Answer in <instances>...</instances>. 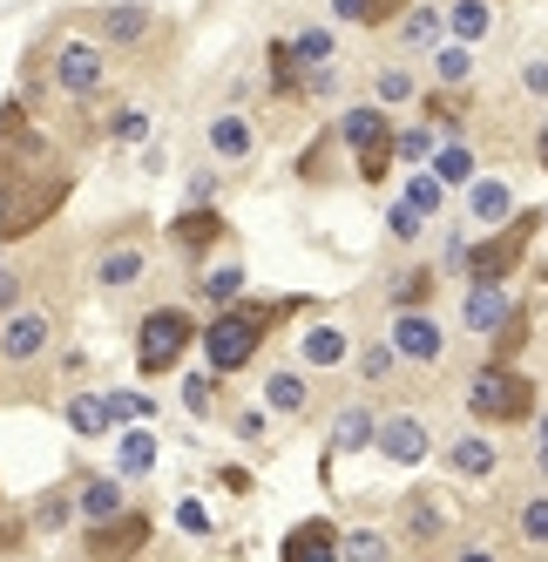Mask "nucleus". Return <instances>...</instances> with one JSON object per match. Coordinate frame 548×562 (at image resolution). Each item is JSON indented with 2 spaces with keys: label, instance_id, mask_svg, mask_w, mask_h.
Here are the masks:
<instances>
[{
  "label": "nucleus",
  "instance_id": "obj_1",
  "mask_svg": "<svg viewBox=\"0 0 548 562\" xmlns=\"http://www.w3.org/2000/svg\"><path fill=\"white\" fill-rule=\"evenodd\" d=\"M467 414H475L481 427H515V420L535 414V380H522L515 367L488 359V367L467 380Z\"/></svg>",
  "mask_w": 548,
  "mask_h": 562
},
{
  "label": "nucleus",
  "instance_id": "obj_2",
  "mask_svg": "<svg viewBox=\"0 0 548 562\" xmlns=\"http://www.w3.org/2000/svg\"><path fill=\"white\" fill-rule=\"evenodd\" d=\"M271 326V312H251V305H224V318L204 333V359H210V373H238L251 367V352Z\"/></svg>",
  "mask_w": 548,
  "mask_h": 562
},
{
  "label": "nucleus",
  "instance_id": "obj_3",
  "mask_svg": "<svg viewBox=\"0 0 548 562\" xmlns=\"http://www.w3.org/2000/svg\"><path fill=\"white\" fill-rule=\"evenodd\" d=\"M190 339H197V326H190V312H176V305L149 312L142 326H136V367H142V373H170L176 359L190 352Z\"/></svg>",
  "mask_w": 548,
  "mask_h": 562
},
{
  "label": "nucleus",
  "instance_id": "obj_4",
  "mask_svg": "<svg viewBox=\"0 0 548 562\" xmlns=\"http://www.w3.org/2000/svg\"><path fill=\"white\" fill-rule=\"evenodd\" d=\"M55 346V318L42 305H14V312H0V359L8 367H34Z\"/></svg>",
  "mask_w": 548,
  "mask_h": 562
},
{
  "label": "nucleus",
  "instance_id": "obj_5",
  "mask_svg": "<svg viewBox=\"0 0 548 562\" xmlns=\"http://www.w3.org/2000/svg\"><path fill=\"white\" fill-rule=\"evenodd\" d=\"M102 82H109V55H102V42L68 34V42L55 48V89H61V95H95Z\"/></svg>",
  "mask_w": 548,
  "mask_h": 562
},
{
  "label": "nucleus",
  "instance_id": "obj_6",
  "mask_svg": "<svg viewBox=\"0 0 548 562\" xmlns=\"http://www.w3.org/2000/svg\"><path fill=\"white\" fill-rule=\"evenodd\" d=\"M541 217H515L501 237H488L481 251H467V278H481V285H507V271H515V258L528 251V231H535Z\"/></svg>",
  "mask_w": 548,
  "mask_h": 562
},
{
  "label": "nucleus",
  "instance_id": "obj_7",
  "mask_svg": "<svg viewBox=\"0 0 548 562\" xmlns=\"http://www.w3.org/2000/svg\"><path fill=\"white\" fill-rule=\"evenodd\" d=\"M386 339H393L400 359H413V367H441L447 359V333H441V318H426L420 305H407L393 326H386Z\"/></svg>",
  "mask_w": 548,
  "mask_h": 562
},
{
  "label": "nucleus",
  "instance_id": "obj_8",
  "mask_svg": "<svg viewBox=\"0 0 548 562\" xmlns=\"http://www.w3.org/2000/svg\"><path fill=\"white\" fill-rule=\"evenodd\" d=\"M373 448L393 461V468H420L426 454H434V434H426L420 414H386V420L373 427Z\"/></svg>",
  "mask_w": 548,
  "mask_h": 562
},
{
  "label": "nucleus",
  "instance_id": "obj_9",
  "mask_svg": "<svg viewBox=\"0 0 548 562\" xmlns=\"http://www.w3.org/2000/svg\"><path fill=\"white\" fill-rule=\"evenodd\" d=\"M507 318H515V299H507V285H481V278H467V299H460V326L494 339Z\"/></svg>",
  "mask_w": 548,
  "mask_h": 562
},
{
  "label": "nucleus",
  "instance_id": "obj_10",
  "mask_svg": "<svg viewBox=\"0 0 548 562\" xmlns=\"http://www.w3.org/2000/svg\"><path fill=\"white\" fill-rule=\"evenodd\" d=\"M454 529V508H447V495H434V488H420V495H407V542H420V549H434L441 536Z\"/></svg>",
  "mask_w": 548,
  "mask_h": 562
},
{
  "label": "nucleus",
  "instance_id": "obj_11",
  "mask_svg": "<svg viewBox=\"0 0 548 562\" xmlns=\"http://www.w3.org/2000/svg\"><path fill=\"white\" fill-rule=\"evenodd\" d=\"M447 468H454L460 481H488V474L501 468V448H494L488 434H454V440H447Z\"/></svg>",
  "mask_w": 548,
  "mask_h": 562
},
{
  "label": "nucleus",
  "instance_id": "obj_12",
  "mask_svg": "<svg viewBox=\"0 0 548 562\" xmlns=\"http://www.w3.org/2000/svg\"><path fill=\"white\" fill-rule=\"evenodd\" d=\"M123 508H129L123 502V474H89L82 488H75V515H89L95 529H102V521H115Z\"/></svg>",
  "mask_w": 548,
  "mask_h": 562
},
{
  "label": "nucleus",
  "instance_id": "obj_13",
  "mask_svg": "<svg viewBox=\"0 0 548 562\" xmlns=\"http://www.w3.org/2000/svg\"><path fill=\"white\" fill-rule=\"evenodd\" d=\"M142 271H149L142 245H109V251L95 258V285H102V292H129Z\"/></svg>",
  "mask_w": 548,
  "mask_h": 562
},
{
  "label": "nucleus",
  "instance_id": "obj_14",
  "mask_svg": "<svg viewBox=\"0 0 548 562\" xmlns=\"http://www.w3.org/2000/svg\"><path fill=\"white\" fill-rule=\"evenodd\" d=\"M467 217L475 224H507L515 217V190H507L501 177H475L467 183Z\"/></svg>",
  "mask_w": 548,
  "mask_h": 562
},
{
  "label": "nucleus",
  "instance_id": "obj_15",
  "mask_svg": "<svg viewBox=\"0 0 548 562\" xmlns=\"http://www.w3.org/2000/svg\"><path fill=\"white\" fill-rule=\"evenodd\" d=\"M251 149H258V136H251L244 115H217L210 123V156L217 164H251Z\"/></svg>",
  "mask_w": 548,
  "mask_h": 562
},
{
  "label": "nucleus",
  "instance_id": "obj_16",
  "mask_svg": "<svg viewBox=\"0 0 548 562\" xmlns=\"http://www.w3.org/2000/svg\"><path fill=\"white\" fill-rule=\"evenodd\" d=\"M264 407H271V414H285V420H298V414L311 407V386H305V373L278 367V373L264 380Z\"/></svg>",
  "mask_w": 548,
  "mask_h": 562
},
{
  "label": "nucleus",
  "instance_id": "obj_17",
  "mask_svg": "<svg viewBox=\"0 0 548 562\" xmlns=\"http://www.w3.org/2000/svg\"><path fill=\"white\" fill-rule=\"evenodd\" d=\"M68 427L82 434V440L109 434V427H115V400H109V393H68Z\"/></svg>",
  "mask_w": 548,
  "mask_h": 562
},
{
  "label": "nucleus",
  "instance_id": "obj_18",
  "mask_svg": "<svg viewBox=\"0 0 548 562\" xmlns=\"http://www.w3.org/2000/svg\"><path fill=\"white\" fill-rule=\"evenodd\" d=\"M95 34H102V42H115V48H129V42H142V34H149V8H136V0H129V8H102L95 14Z\"/></svg>",
  "mask_w": 548,
  "mask_h": 562
},
{
  "label": "nucleus",
  "instance_id": "obj_19",
  "mask_svg": "<svg viewBox=\"0 0 548 562\" xmlns=\"http://www.w3.org/2000/svg\"><path fill=\"white\" fill-rule=\"evenodd\" d=\"M373 427H379V420H373L366 407H345V414L332 420V434H326V448H332V454H359V448H373Z\"/></svg>",
  "mask_w": 548,
  "mask_h": 562
},
{
  "label": "nucleus",
  "instance_id": "obj_20",
  "mask_svg": "<svg viewBox=\"0 0 548 562\" xmlns=\"http://www.w3.org/2000/svg\"><path fill=\"white\" fill-rule=\"evenodd\" d=\"M298 352H305V367H345V359H352V339H345L339 326H311V333L298 339Z\"/></svg>",
  "mask_w": 548,
  "mask_h": 562
},
{
  "label": "nucleus",
  "instance_id": "obj_21",
  "mask_svg": "<svg viewBox=\"0 0 548 562\" xmlns=\"http://www.w3.org/2000/svg\"><path fill=\"white\" fill-rule=\"evenodd\" d=\"M170 231H176V245H183V251H204V245H217V237H224V217H217L210 204H197V211H183Z\"/></svg>",
  "mask_w": 548,
  "mask_h": 562
},
{
  "label": "nucleus",
  "instance_id": "obj_22",
  "mask_svg": "<svg viewBox=\"0 0 548 562\" xmlns=\"http://www.w3.org/2000/svg\"><path fill=\"white\" fill-rule=\"evenodd\" d=\"M305 555H339L332 521H298V529L285 536V562H305Z\"/></svg>",
  "mask_w": 548,
  "mask_h": 562
},
{
  "label": "nucleus",
  "instance_id": "obj_23",
  "mask_svg": "<svg viewBox=\"0 0 548 562\" xmlns=\"http://www.w3.org/2000/svg\"><path fill=\"white\" fill-rule=\"evenodd\" d=\"M441 34H447V14H441V8H407L400 48H441Z\"/></svg>",
  "mask_w": 548,
  "mask_h": 562
},
{
  "label": "nucleus",
  "instance_id": "obj_24",
  "mask_svg": "<svg viewBox=\"0 0 548 562\" xmlns=\"http://www.w3.org/2000/svg\"><path fill=\"white\" fill-rule=\"evenodd\" d=\"M488 27H494L488 0H454V8H447V34H454V42H481Z\"/></svg>",
  "mask_w": 548,
  "mask_h": 562
},
{
  "label": "nucleus",
  "instance_id": "obj_25",
  "mask_svg": "<svg viewBox=\"0 0 548 562\" xmlns=\"http://www.w3.org/2000/svg\"><path fill=\"white\" fill-rule=\"evenodd\" d=\"M339 136H345L352 149L386 143V109H379V102H373V109H345V115H339Z\"/></svg>",
  "mask_w": 548,
  "mask_h": 562
},
{
  "label": "nucleus",
  "instance_id": "obj_26",
  "mask_svg": "<svg viewBox=\"0 0 548 562\" xmlns=\"http://www.w3.org/2000/svg\"><path fill=\"white\" fill-rule=\"evenodd\" d=\"M115 468H123V474H149L156 468V440L142 427H129L123 440H115Z\"/></svg>",
  "mask_w": 548,
  "mask_h": 562
},
{
  "label": "nucleus",
  "instance_id": "obj_27",
  "mask_svg": "<svg viewBox=\"0 0 548 562\" xmlns=\"http://www.w3.org/2000/svg\"><path fill=\"white\" fill-rule=\"evenodd\" d=\"M515 529H522V542H528V549H548V488H541V495H528V502L515 508Z\"/></svg>",
  "mask_w": 548,
  "mask_h": 562
},
{
  "label": "nucleus",
  "instance_id": "obj_28",
  "mask_svg": "<svg viewBox=\"0 0 548 562\" xmlns=\"http://www.w3.org/2000/svg\"><path fill=\"white\" fill-rule=\"evenodd\" d=\"M298 89H305V75H298L292 42H271V95H298Z\"/></svg>",
  "mask_w": 548,
  "mask_h": 562
},
{
  "label": "nucleus",
  "instance_id": "obj_29",
  "mask_svg": "<svg viewBox=\"0 0 548 562\" xmlns=\"http://www.w3.org/2000/svg\"><path fill=\"white\" fill-rule=\"evenodd\" d=\"M210 305H238V292H244V265H217V271H204V285H197Z\"/></svg>",
  "mask_w": 548,
  "mask_h": 562
},
{
  "label": "nucleus",
  "instance_id": "obj_30",
  "mask_svg": "<svg viewBox=\"0 0 548 562\" xmlns=\"http://www.w3.org/2000/svg\"><path fill=\"white\" fill-rule=\"evenodd\" d=\"M413 89H420V82H413L407 68H379V75H373V102H379V109H393V102H413Z\"/></svg>",
  "mask_w": 548,
  "mask_h": 562
},
{
  "label": "nucleus",
  "instance_id": "obj_31",
  "mask_svg": "<svg viewBox=\"0 0 548 562\" xmlns=\"http://www.w3.org/2000/svg\"><path fill=\"white\" fill-rule=\"evenodd\" d=\"M434 177L441 183H475V156H467L460 143H441L434 149Z\"/></svg>",
  "mask_w": 548,
  "mask_h": 562
},
{
  "label": "nucleus",
  "instance_id": "obj_32",
  "mask_svg": "<svg viewBox=\"0 0 548 562\" xmlns=\"http://www.w3.org/2000/svg\"><path fill=\"white\" fill-rule=\"evenodd\" d=\"M407 204H413L420 217H434V211L447 204V183H441L434 170H426V177H407Z\"/></svg>",
  "mask_w": 548,
  "mask_h": 562
},
{
  "label": "nucleus",
  "instance_id": "obj_33",
  "mask_svg": "<svg viewBox=\"0 0 548 562\" xmlns=\"http://www.w3.org/2000/svg\"><path fill=\"white\" fill-rule=\"evenodd\" d=\"M339 555H352V562H379V555H393V542H386L379 529H352V536H339Z\"/></svg>",
  "mask_w": 548,
  "mask_h": 562
},
{
  "label": "nucleus",
  "instance_id": "obj_34",
  "mask_svg": "<svg viewBox=\"0 0 548 562\" xmlns=\"http://www.w3.org/2000/svg\"><path fill=\"white\" fill-rule=\"evenodd\" d=\"M393 367H400V352H393V339H379V346H366V352H359V380H366V386H379V380H393Z\"/></svg>",
  "mask_w": 548,
  "mask_h": 562
},
{
  "label": "nucleus",
  "instance_id": "obj_35",
  "mask_svg": "<svg viewBox=\"0 0 548 562\" xmlns=\"http://www.w3.org/2000/svg\"><path fill=\"white\" fill-rule=\"evenodd\" d=\"M434 75L447 89H460L467 75H475V61H467V42H447V48H434Z\"/></svg>",
  "mask_w": 548,
  "mask_h": 562
},
{
  "label": "nucleus",
  "instance_id": "obj_36",
  "mask_svg": "<svg viewBox=\"0 0 548 562\" xmlns=\"http://www.w3.org/2000/svg\"><path fill=\"white\" fill-rule=\"evenodd\" d=\"M292 55H298V68H326L332 61V34L326 27H305L298 42H292Z\"/></svg>",
  "mask_w": 548,
  "mask_h": 562
},
{
  "label": "nucleus",
  "instance_id": "obj_37",
  "mask_svg": "<svg viewBox=\"0 0 548 562\" xmlns=\"http://www.w3.org/2000/svg\"><path fill=\"white\" fill-rule=\"evenodd\" d=\"M386 164H393V136L359 149V177H366V183H379V177H386Z\"/></svg>",
  "mask_w": 548,
  "mask_h": 562
},
{
  "label": "nucleus",
  "instance_id": "obj_38",
  "mask_svg": "<svg viewBox=\"0 0 548 562\" xmlns=\"http://www.w3.org/2000/svg\"><path fill=\"white\" fill-rule=\"evenodd\" d=\"M426 292H434V271H407V278H400V285H393V299H400V312H407V305H420Z\"/></svg>",
  "mask_w": 548,
  "mask_h": 562
},
{
  "label": "nucleus",
  "instance_id": "obj_39",
  "mask_svg": "<svg viewBox=\"0 0 548 562\" xmlns=\"http://www.w3.org/2000/svg\"><path fill=\"white\" fill-rule=\"evenodd\" d=\"M393 156H407V164L434 156V130H407V136H393Z\"/></svg>",
  "mask_w": 548,
  "mask_h": 562
},
{
  "label": "nucleus",
  "instance_id": "obj_40",
  "mask_svg": "<svg viewBox=\"0 0 548 562\" xmlns=\"http://www.w3.org/2000/svg\"><path fill=\"white\" fill-rule=\"evenodd\" d=\"M386 231H393L400 245H413V237H420V211L413 204H393V211H386Z\"/></svg>",
  "mask_w": 548,
  "mask_h": 562
},
{
  "label": "nucleus",
  "instance_id": "obj_41",
  "mask_svg": "<svg viewBox=\"0 0 548 562\" xmlns=\"http://www.w3.org/2000/svg\"><path fill=\"white\" fill-rule=\"evenodd\" d=\"M149 136V115L142 109H123V115H115V143H142Z\"/></svg>",
  "mask_w": 548,
  "mask_h": 562
},
{
  "label": "nucleus",
  "instance_id": "obj_42",
  "mask_svg": "<svg viewBox=\"0 0 548 562\" xmlns=\"http://www.w3.org/2000/svg\"><path fill=\"white\" fill-rule=\"evenodd\" d=\"M68 515H75V495H48L34 521H42V529H55V521H61V529H68Z\"/></svg>",
  "mask_w": 548,
  "mask_h": 562
},
{
  "label": "nucleus",
  "instance_id": "obj_43",
  "mask_svg": "<svg viewBox=\"0 0 548 562\" xmlns=\"http://www.w3.org/2000/svg\"><path fill=\"white\" fill-rule=\"evenodd\" d=\"M210 380H217V373H197V380L183 386V407H190V414H210Z\"/></svg>",
  "mask_w": 548,
  "mask_h": 562
},
{
  "label": "nucleus",
  "instance_id": "obj_44",
  "mask_svg": "<svg viewBox=\"0 0 548 562\" xmlns=\"http://www.w3.org/2000/svg\"><path fill=\"white\" fill-rule=\"evenodd\" d=\"M115 400V420H149V393H109Z\"/></svg>",
  "mask_w": 548,
  "mask_h": 562
},
{
  "label": "nucleus",
  "instance_id": "obj_45",
  "mask_svg": "<svg viewBox=\"0 0 548 562\" xmlns=\"http://www.w3.org/2000/svg\"><path fill=\"white\" fill-rule=\"evenodd\" d=\"M339 21H379V0H332Z\"/></svg>",
  "mask_w": 548,
  "mask_h": 562
},
{
  "label": "nucleus",
  "instance_id": "obj_46",
  "mask_svg": "<svg viewBox=\"0 0 548 562\" xmlns=\"http://www.w3.org/2000/svg\"><path fill=\"white\" fill-rule=\"evenodd\" d=\"M176 521H183L190 536H210V515H204V502H183V508H176Z\"/></svg>",
  "mask_w": 548,
  "mask_h": 562
},
{
  "label": "nucleus",
  "instance_id": "obj_47",
  "mask_svg": "<svg viewBox=\"0 0 548 562\" xmlns=\"http://www.w3.org/2000/svg\"><path fill=\"white\" fill-rule=\"evenodd\" d=\"M210 196H217V170H197L190 177V204H210Z\"/></svg>",
  "mask_w": 548,
  "mask_h": 562
},
{
  "label": "nucleus",
  "instance_id": "obj_48",
  "mask_svg": "<svg viewBox=\"0 0 548 562\" xmlns=\"http://www.w3.org/2000/svg\"><path fill=\"white\" fill-rule=\"evenodd\" d=\"M522 89H528V95H548V61H528V68H522Z\"/></svg>",
  "mask_w": 548,
  "mask_h": 562
},
{
  "label": "nucleus",
  "instance_id": "obj_49",
  "mask_svg": "<svg viewBox=\"0 0 548 562\" xmlns=\"http://www.w3.org/2000/svg\"><path fill=\"white\" fill-rule=\"evenodd\" d=\"M14 305H21V278L0 271V312H14Z\"/></svg>",
  "mask_w": 548,
  "mask_h": 562
},
{
  "label": "nucleus",
  "instance_id": "obj_50",
  "mask_svg": "<svg viewBox=\"0 0 548 562\" xmlns=\"http://www.w3.org/2000/svg\"><path fill=\"white\" fill-rule=\"evenodd\" d=\"M447 271H467V237H447V251H441Z\"/></svg>",
  "mask_w": 548,
  "mask_h": 562
},
{
  "label": "nucleus",
  "instance_id": "obj_51",
  "mask_svg": "<svg viewBox=\"0 0 548 562\" xmlns=\"http://www.w3.org/2000/svg\"><path fill=\"white\" fill-rule=\"evenodd\" d=\"M535 156H541V170H548V123H541V136H535Z\"/></svg>",
  "mask_w": 548,
  "mask_h": 562
}]
</instances>
